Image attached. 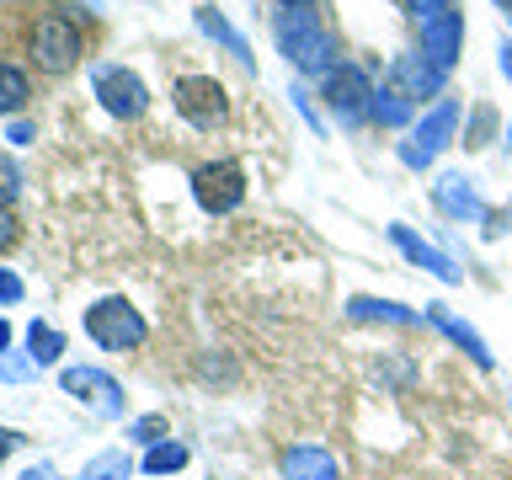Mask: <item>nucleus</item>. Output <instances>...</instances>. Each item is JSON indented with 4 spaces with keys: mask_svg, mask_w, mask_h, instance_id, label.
Segmentation results:
<instances>
[{
    "mask_svg": "<svg viewBox=\"0 0 512 480\" xmlns=\"http://www.w3.org/2000/svg\"><path fill=\"white\" fill-rule=\"evenodd\" d=\"M272 38H278V54L294 64L299 75H326L342 64V38H336L315 11H283L278 27H272Z\"/></svg>",
    "mask_w": 512,
    "mask_h": 480,
    "instance_id": "obj_1",
    "label": "nucleus"
},
{
    "mask_svg": "<svg viewBox=\"0 0 512 480\" xmlns=\"http://www.w3.org/2000/svg\"><path fill=\"white\" fill-rule=\"evenodd\" d=\"M80 48H86V38H80L75 16H64V11H38V16H32L27 54H32V64H38L43 75H64L80 59Z\"/></svg>",
    "mask_w": 512,
    "mask_h": 480,
    "instance_id": "obj_2",
    "label": "nucleus"
},
{
    "mask_svg": "<svg viewBox=\"0 0 512 480\" xmlns=\"http://www.w3.org/2000/svg\"><path fill=\"white\" fill-rule=\"evenodd\" d=\"M454 128H459V102L454 96H438L432 112H422V118L411 123V139L400 144V160H406L411 171H427L432 160L443 155V144L454 139Z\"/></svg>",
    "mask_w": 512,
    "mask_h": 480,
    "instance_id": "obj_3",
    "label": "nucleus"
},
{
    "mask_svg": "<svg viewBox=\"0 0 512 480\" xmlns=\"http://www.w3.org/2000/svg\"><path fill=\"white\" fill-rule=\"evenodd\" d=\"M144 315L134 310L128 299H102V304H91L86 310V336L102 352H134L144 342Z\"/></svg>",
    "mask_w": 512,
    "mask_h": 480,
    "instance_id": "obj_4",
    "label": "nucleus"
},
{
    "mask_svg": "<svg viewBox=\"0 0 512 480\" xmlns=\"http://www.w3.org/2000/svg\"><path fill=\"white\" fill-rule=\"evenodd\" d=\"M192 198H198L203 214H235L246 203V171L240 160H208V166L192 171Z\"/></svg>",
    "mask_w": 512,
    "mask_h": 480,
    "instance_id": "obj_5",
    "label": "nucleus"
},
{
    "mask_svg": "<svg viewBox=\"0 0 512 480\" xmlns=\"http://www.w3.org/2000/svg\"><path fill=\"white\" fill-rule=\"evenodd\" d=\"M91 86H96V102H102L112 118H144V107H150V91H144V80L128 70V64H96L91 70Z\"/></svg>",
    "mask_w": 512,
    "mask_h": 480,
    "instance_id": "obj_6",
    "label": "nucleus"
},
{
    "mask_svg": "<svg viewBox=\"0 0 512 480\" xmlns=\"http://www.w3.org/2000/svg\"><path fill=\"white\" fill-rule=\"evenodd\" d=\"M171 102L192 128H219L224 112H230V96H224V86L214 75H182L171 86Z\"/></svg>",
    "mask_w": 512,
    "mask_h": 480,
    "instance_id": "obj_7",
    "label": "nucleus"
},
{
    "mask_svg": "<svg viewBox=\"0 0 512 480\" xmlns=\"http://www.w3.org/2000/svg\"><path fill=\"white\" fill-rule=\"evenodd\" d=\"M320 96H326V107L342 123H363L368 107H374V86H368V75L358 64H336V70L320 75Z\"/></svg>",
    "mask_w": 512,
    "mask_h": 480,
    "instance_id": "obj_8",
    "label": "nucleus"
},
{
    "mask_svg": "<svg viewBox=\"0 0 512 480\" xmlns=\"http://www.w3.org/2000/svg\"><path fill=\"white\" fill-rule=\"evenodd\" d=\"M384 86L400 91L406 102H427V96L438 102L443 86H448V70H438V64H432L422 48H416V54H395V59H390V70H384Z\"/></svg>",
    "mask_w": 512,
    "mask_h": 480,
    "instance_id": "obj_9",
    "label": "nucleus"
},
{
    "mask_svg": "<svg viewBox=\"0 0 512 480\" xmlns=\"http://www.w3.org/2000/svg\"><path fill=\"white\" fill-rule=\"evenodd\" d=\"M59 384H64V395L91 400L96 416H123V384L112 374H102V368H64Z\"/></svg>",
    "mask_w": 512,
    "mask_h": 480,
    "instance_id": "obj_10",
    "label": "nucleus"
},
{
    "mask_svg": "<svg viewBox=\"0 0 512 480\" xmlns=\"http://www.w3.org/2000/svg\"><path fill=\"white\" fill-rule=\"evenodd\" d=\"M459 48H464V11L448 6L438 16H427V22H422V54L438 64V70H454Z\"/></svg>",
    "mask_w": 512,
    "mask_h": 480,
    "instance_id": "obj_11",
    "label": "nucleus"
},
{
    "mask_svg": "<svg viewBox=\"0 0 512 480\" xmlns=\"http://www.w3.org/2000/svg\"><path fill=\"white\" fill-rule=\"evenodd\" d=\"M390 240H395V251L406 256V262H416V267H427L432 278H443V283H459V278H464V272H459L454 262H448V256H443L438 246H427V240L416 235L411 224H390Z\"/></svg>",
    "mask_w": 512,
    "mask_h": 480,
    "instance_id": "obj_12",
    "label": "nucleus"
},
{
    "mask_svg": "<svg viewBox=\"0 0 512 480\" xmlns=\"http://www.w3.org/2000/svg\"><path fill=\"white\" fill-rule=\"evenodd\" d=\"M432 203H438L448 219H475V214H486V208H480L475 182H470L464 171H443L438 182H432Z\"/></svg>",
    "mask_w": 512,
    "mask_h": 480,
    "instance_id": "obj_13",
    "label": "nucleus"
},
{
    "mask_svg": "<svg viewBox=\"0 0 512 480\" xmlns=\"http://www.w3.org/2000/svg\"><path fill=\"white\" fill-rule=\"evenodd\" d=\"M283 480H342V470H336L331 448L294 443V448H283Z\"/></svg>",
    "mask_w": 512,
    "mask_h": 480,
    "instance_id": "obj_14",
    "label": "nucleus"
},
{
    "mask_svg": "<svg viewBox=\"0 0 512 480\" xmlns=\"http://www.w3.org/2000/svg\"><path fill=\"white\" fill-rule=\"evenodd\" d=\"M427 320L448 336V342H459L464 352H470L475 368H491V352H486V342H480V331H475V326H464L459 315H448V304H427Z\"/></svg>",
    "mask_w": 512,
    "mask_h": 480,
    "instance_id": "obj_15",
    "label": "nucleus"
},
{
    "mask_svg": "<svg viewBox=\"0 0 512 480\" xmlns=\"http://www.w3.org/2000/svg\"><path fill=\"white\" fill-rule=\"evenodd\" d=\"M347 315L352 320H384V326H422L427 320V315H416L395 299H347Z\"/></svg>",
    "mask_w": 512,
    "mask_h": 480,
    "instance_id": "obj_16",
    "label": "nucleus"
},
{
    "mask_svg": "<svg viewBox=\"0 0 512 480\" xmlns=\"http://www.w3.org/2000/svg\"><path fill=\"white\" fill-rule=\"evenodd\" d=\"M198 27H203L208 38H214V43H224V48H230V54H235L240 64H256V54H251V43L240 38V32H235L230 22H224V16H219L214 6H198Z\"/></svg>",
    "mask_w": 512,
    "mask_h": 480,
    "instance_id": "obj_17",
    "label": "nucleus"
},
{
    "mask_svg": "<svg viewBox=\"0 0 512 480\" xmlns=\"http://www.w3.org/2000/svg\"><path fill=\"white\" fill-rule=\"evenodd\" d=\"M411 112H416V102H406L400 91H374V107H368V118H374L379 128H411Z\"/></svg>",
    "mask_w": 512,
    "mask_h": 480,
    "instance_id": "obj_18",
    "label": "nucleus"
},
{
    "mask_svg": "<svg viewBox=\"0 0 512 480\" xmlns=\"http://www.w3.org/2000/svg\"><path fill=\"white\" fill-rule=\"evenodd\" d=\"M496 128H502V118H496V107L491 102H475L470 107V123H464V150H486V144L496 139Z\"/></svg>",
    "mask_w": 512,
    "mask_h": 480,
    "instance_id": "obj_19",
    "label": "nucleus"
},
{
    "mask_svg": "<svg viewBox=\"0 0 512 480\" xmlns=\"http://www.w3.org/2000/svg\"><path fill=\"white\" fill-rule=\"evenodd\" d=\"M59 352H64V336L54 326H43V320H32L27 326V358L38 368H48V363H59Z\"/></svg>",
    "mask_w": 512,
    "mask_h": 480,
    "instance_id": "obj_20",
    "label": "nucleus"
},
{
    "mask_svg": "<svg viewBox=\"0 0 512 480\" xmlns=\"http://www.w3.org/2000/svg\"><path fill=\"white\" fill-rule=\"evenodd\" d=\"M27 96H32V80L16 70V64H0V118H6V112H22Z\"/></svg>",
    "mask_w": 512,
    "mask_h": 480,
    "instance_id": "obj_21",
    "label": "nucleus"
},
{
    "mask_svg": "<svg viewBox=\"0 0 512 480\" xmlns=\"http://www.w3.org/2000/svg\"><path fill=\"white\" fill-rule=\"evenodd\" d=\"M128 475H134L128 454H123V448H107V454H96L86 464V475H80V480H128Z\"/></svg>",
    "mask_w": 512,
    "mask_h": 480,
    "instance_id": "obj_22",
    "label": "nucleus"
},
{
    "mask_svg": "<svg viewBox=\"0 0 512 480\" xmlns=\"http://www.w3.org/2000/svg\"><path fill=\"white\" fill-rule=\"evenodd\" d=\"M182 464H187V443H171V438L155 443L150 454H144V470H150V475H176Z\"/></svg>",
    "mask_w": 512,
    "mask_h": 480,
    "instance_id": "obj_23",
    "label": "nucleus"
},
{
    "mask_svg": "<svg viewBox=\"0 0 512 480\" xmlns=\"http://www.w3.org/2000/svg\"><path fill=\"white\" fill-rule=\"evenodd\" d=\"M128 438H134V443H166L171 438V422H166V416H139V422H128Z\"/></svg>",
    "mask_w": 512,
    "mask_h": 480,
    "instance_id": "obj_24",
    "label": "nucleus"
},
{
    "mask_svg": "<svg viewBox=\"0 0 512 480\" xmlns=\"http://www.w3.org/2000/svg\"><path fill=\"white\" fill-rule=\"evenodd\" d=\"M16 192H22V176H16V166H11V160H0V203H16Z\"/></svg>",
    "mask_w": 512,
    "mask_h": 480,
    "instance_id": "obj_25",
    "label": "nucleus"
},
{
    "mask_svg": "<svg viewBox=\"0 0 512 480\" xmlns=\"http://www.w3.org/2000/svg\"><path fill=\"white\" fill-rule=\"evenodd\" d=\"M400 6H406L416 22H427V16H438V11H448L454 6V0H400Z\"/></svg>",
    "mask_w": 512,
    "mask_h": 480,
    "instance_id": "obj_26",
    "label": "nucleus"
},
{
    "mask_svg": "<svg viewBox=\"0 0 512 480\" xmlns=\"http://www.w3.org/2000/svg\"><path fill=\"white\" fill-rule=\"evenodd\" d=\"M16 299H22V278L11 267H0V304H16Z\"/></svg>",
    "mask_w": 512,
    "mask_h": 480,
    "instance_id": "obj_27",
    "label": "nucleus"
},
{
    "mask_svg": "<svg viewBox=\"0 0 512 480\" xmlns=\"http://www.w3.org/2000/svg\"><path fill=\"white\" fill-rule=\"evenodd\" d=\"M507 224H512V208H491V214H486V240L507 235Z\"/></svg>",
    "mask_w": 512,
    "mask_h": 480,
    "instance_id": "obj_28",
    "label": "nucleus"
},
{
    "mask_svg": "<svg viewBox=\"0 0 512 480\" xmlns=\"http://www.w3.org/2000/svg\"><path fill=\"white\" fill-rule=\"evenodd\" d=\"M11 240H16V214H11L6 203H0V251H6Z\"/></svg>",
    "mask_w": 512,
    "mask_h": 480,
    "instance_id": "obj_29",
    "label": "nucleus"
},
{
    "mask_svg": "<svg viewBox=\"0 0 512 480\" xmlns=\"http://www.w3.org/2000/svg\"><path fill=\"white\" fill-rule=\"evenodd\" d=\"M16 448H22V432L0 427V459H6V454H16Z\"/></svg>",
    "mask_w": 512,
    "mask_h": 480,
    "instance_id": "obj_30",
    "label": "nucleus"
},
{
    "mask_svg": "<svg viewBox=\"0 0 512 480\" xmlns=\"http://www.w3.org/2000/svg\"><path fill=\"white\" fill-rule=\"evenodd\" d=\"M32 139H38V128H32V123H11V144H32Z\"/></svg>",
    "mask_w": 512,
    "mask_h": 480,
    "instance_id": "obj_31",
    "label": "nucleus"
},
{
    "mask_svg": "<svg viewBox=\"0 0 512 480\" xmlns=\"http://www.w3.org/2000/svg\"><path fill=\"white\" fill-rule=\"evenodd\" d=\"M496 54H502V75H507V80H512V38H507V43H502V48H496Z\"/></svg>",
    "mask_w": 512,
    "mask_h": 480,
    "instance_id": "obj_32",
    "label": "nucleus"
},
{
    "mask_svg": "<svg viewBox=\"0 0 512 480\" xmlns=\"http://www.w3.org/2000/svg\"><path fill=\"white\" fill-rule=\"evenodd\" d=\"M22 480H54V470H48V464H32V470H27Z\"/></svg>",
    "mask_w": 512,
    "mask_h": 480,
    "instance_id": "obj_33",
    "label": "nucleus"
},
{
    "mask_svg": "<svg viewBox=\"0 0 512 480\" xmlns=\"http://www.w3.org/2000/svg\"><path fill=\"white\" fill-rule=\"evenodd\" d=\"M278 6H283V11H310L315 0H278Z\"/></svg>",
    "mask_w": 512,
    "mask_h": 480,
    "instance_id": "obj_34",
    "label": "nucleus"
},
{
    "mask_svg": "<svg viewBox=\"0 0 512 480\" xmlns=\"http://www.w3.org/2000/svg\"><path fill=\"white\" fill-rule=\"evenodd\" d=\"M6 347H11V326L0 320V358H6Z\"/></svg>",
    "mask_w": 512,
    "mask_h": 480,
    "instance_id": "obj_35",
    "label": "nucleus"
},
{
    "mask_svg": "<svg viewBox=\"0 0 512 480\" xmlns=\"http://www.w3.org/2000/svg\"><path fill=\"white\" fill-rule=\"evenodd\" d=\"M496 6H502V11H507V16H512V0H496Z\"/></svg>",
    "mask_w": 512,
    "mask_h": 480,
    "instance_id": "obj_36",
    "label": "nucleus"
}]
</instances>
